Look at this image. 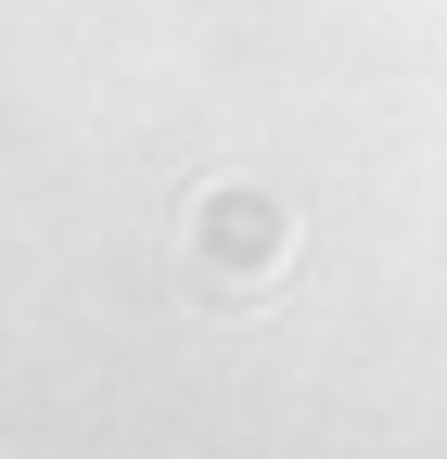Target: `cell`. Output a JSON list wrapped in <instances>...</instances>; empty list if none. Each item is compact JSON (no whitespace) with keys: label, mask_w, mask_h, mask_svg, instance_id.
Here are the masks:
<instances>
[{"label":"cell","mask_w":447,"mask_h":459,"mask_svg":"<svg viewBox=\"0 0 447 459\" xmlns=\"http://www.w3.org/2000/svg\"><path fill=\"white\" fill-rule=\"evenodd\" d=\"M192 230H205V255H217V243H231V255H243V268H256V255H268V243H282V217H268V204H256V192H231V204H205V217H192Z\"/></svg>","instance_id":"6da1fadb"}]
</instances>
